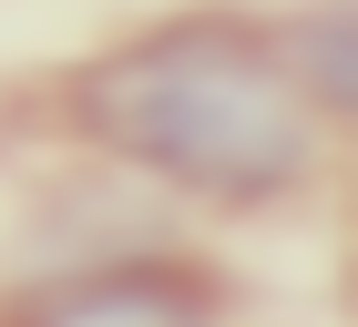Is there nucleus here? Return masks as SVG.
Returning a JSON list of instances; mask_svg holds the SVG:
<instances>
[{"mask_svg": "<svg viewBox=\"0 0 358 327\" xmlns=\"http://www.w3.org/2000/svg\"><path fill=\"white\" fill-rule=\"evenodd\" d=\"M72 133L113 154L123 174H154L185 205L215 215H266L297 205L328 174V112L297 92L276 21L256 10H164L123 31L72 72L62 92Z\"/></svg>", "mask_w": 358, "mask_h": 327, "instance_id": "nucleus-1", "label": "nucleus"}, {"mask_svg": "<svg viewBox=\"0 0 358 327\" xmlns=\"http://www.w3.org/2000/svg\"><path fill=\"white\" fill-rule=\"evenodd\" d=\"M0 327H236V307H225V276H205L194 256L134 245V256H92L21 286Z\"/></svg>", "mask_w": 358, "mask_h": 327, "instance_id": "nucleus-2", "label": "nucleus"}, {"mask_svg": "<svg viewBox=\"0 0 358 327\" xmlns=\"http://www.w3.org/2000/svg\"><path fill=\"white\" fill-rule=\"evenodd\" d=\"M276 52H287V72H297V92L328 123H348V0H317V10H297V21H276Z\"/></svg>", "mask_w": 358, "mask_h": 327, "instance_id": "nucleus-3", "label": "nucleus"}]
</instances>
